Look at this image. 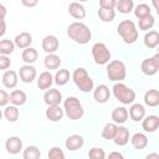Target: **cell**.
Masks as SVG:
<instances>
[{
	"label": "cell",
	"mask_w": 159,
	"mask_h": 159,
	"mask_svg": "<svg viewBox=\"0 0 159 159\" xmlns=\"http://www.w3.org/2000/svg\"><path fill=\"white\" fill-rule=\"evenodd\" d=\"M2 84L6 88H15L17 84V73L12 70H7L5 71V73L2 75Z\"/></svg>",
	"instance_id": "20"
},
{
	"label": "cell",
	"mask_w": 159,
	"mask_h": 159,
	"mask_svg": "<svg viewBox=\"0 0 159 159\" xmlns=\"http://www.w3.org/2000/svg\"><path fill=\"white\" fill-rule=\"evenodd\" d=\"M152 14V9L149 5L147 4H138L134 9V15L138 17V19H142L144 16H148Z\"/></svg>",
	"instance_id": "36"
},
{
	"label": "cell",
	"mask_w": 159,
	"mask_h": 159,
	"mask_svg": "<svg viewBox=\"0 0 159 159\" xmlns=\"http://www.w3.org/2000/svg\"><path fill=\"white\" fill-rule=\"evenodd\" d=\"M68 12H70V15H71L72 17H75V19H77V20H82V19H84V16H86V10H84L83 5L80 4V2H77V1H73V2L70 4V6H68Z\"/></svg>",
	"instance_id": "17"
},
{
	"label": "cell",
	"mask_w": 159,
	"mask_h": 159,
	"mask_svg": "<svg viewBox=\"0 0 159 159\" xmlns=\"http://www.w3.org/2000/svg\"><path fill=\"white\" fill-rule=\"evenodd\" d=\"M98 16L102 21L104 22H111L113 21V19L116 17V11L114 9H104V7H99L98 10Z\"/></svg>",
	"instance_id": "33"
},
{
	"label": "cell",
	"mask_w": 159,
	"mask_h": 159,
	"mask_svg": "<svg viewBox=\"0 0 159 159\" xmlns=\"http://www.w3.org/2000/svg\"><path fill=\"white\" fill-rule=\"evenodd\" d=\"M116 7L120 14H129L134 7V2L133 0H117Z\"/></svg>",
	"instance_id": "29"
},
{
	"label": "cell",
	"mask_w": 159,
	"mask_h": 159,
	"mask_svg": "<svg viewBox=\"0 0 159 159\" xmlns=\"http://www.w3.org/2000/svg\"><path fill=\"white\" fill-rule=\"evenodd\" d=\"M88 158L89 159H104L106 158V153L102 148H91L88 152Z\"/></svg>",
	"instance_id": "40"
},
{
	"label": "cell",
	"mask_w": 159,
	"mask_h": 159,
	"mask_svg": "<svg viewBox=\"0 0 159 159\" xmlns=\"http://www.w3.org/2000/svg\"><path fill=\"white\" fill-rule=\"evenodd\" d=\"M5 31H6V22L4 20V17H0V37L4 36Z\"/></svg>",
	"instance_id": "46"
},
{
	"label": "cell",
	"mask_w": 159,
	"mask_h": 159,
	"mask_svg": "<svg viewBox=\"0 0 159 159\" xmlns=\"http://www.w3.org/2000/svg\"><path fill=\"white\" fill-rule=\"evenodd\" d=\"M6 12H7L6 7H5V6L2 5V4H0V17H5Z\"/></svg>",
	"instance_id": "48"
},
{
	"label": "cell",
	"mask_w": 159,
	"mask_h": 159,
	"mask_svg": "<svg viewBox=\"0 0 159 159\" xmlns=\"http://www.w3.org/2000/svg\"><path fill=\"white\" fill-rule=\"evenodd\" d=\"M82 92H89V91H92L93 89V86H94V83H93V80L88 76L87 78H84L83 81H81L78 84H76Z\"/></svg>",
	"instance_id": "39"
},
{
	"label": "cell",
	"mask_w": 159,
	"mask_h": 159,
	"mask_svg": "<svg viewBox=\"0 0 159 159\" xmlns=\"http://www.w3.org/2000/svg\"><path fill=\"white\" fill-rule=\"evenodd\" d=\"M147 159H159V155L158 154H148Z\"/></svg>",
	"instance_id": "49"
},
{
	"label": "cell",
	"mask_w": 159,
	"mask_h": 159,
	"mask_svg": "<svg viewBox=\"0 0 159 159\" xmlns=\"http://www.w3.org/2000/svg\"><path fill=\"white\" fill-rule=\"evenodd\" d=\"M112 119L116 124H122L128 119V111L124 107H117L112 111Z\"/></svg>",
	"instance_id": "21"
},
{
	"label": "cell",
	"mask_w": 159,
	"mask_h": 159,
	"mask_svg": "<svg viewBox=\"0 0 159 159\" xmlns=\"http://www.w3.org/2000/svg\"><path fill=\"white\" fill-rule=\"evenodd\" d=\"M11 65V60L7 57V55H0V70H6Z\"/></svg>",
	"instance_id": "42"
},
{
	"label": "cell",
	"mask_w": 159,
	"mask_h": 159,
	"mask_svg": "<svg viewBox=\"0 0 159 159\" xmlns=\"http://www.w3.org/2000/svg\"><path fill=\"white\" fill-rule=\"evenodd\" d=\"M43 65L46 70H56L61 65V58L56 53H48L43 60Z\"/></svg>",
	"instance_id": "27"
},
{
	"label": "cell",
	"mask_w": 159,
	"mask_h": 159,
	"mask_svg": "<svg viewBox=\"0 0 159 159\" xmlns=\"http://www.w3.org/2000/svg\"><path fill=\"white\" fill-rule=\"evenodd\" d=\"M1 117H2V112H1V109H0V119H1Z\"/></svg>",
	"instance_id": "51"
},
{
	"label": "cell",
	"mask_w": 159,
	"mask_h": 159,
	"mask_svg": "<svg viewBox=\"0 0 159 159\" xmlns=\"http://www.w3.org/2000/svg\"><path fill=\"white\" fill-rule=\"evenodd\" d=\"M130 143L135 149H144L148 145V137L144 133H135L130 138Z\"/></svg>",
	"instance_id": "22"
},
{
	"label": "cell",
	"mask_w": 159,
	"mask_h": 159,
	"mask_svg": "<svg viewBox=\"0 0 159 159\" xmlns=\"http://www.w3.org/2000/svg\"><path fill=\"white\" fill-rule=\"evenodd\" d=\"M153 5H154V9H155V10L159 9V6H158V0H153Z\"/></svg>",
	"instance_id": "50"
},
{
	"label": "cell",
	"mask_w": 159,
	"mask_h": 159,
	"mask_svg": "<svg viewBox=\"0 0 159 159\" xmlns=\"http://www.w3.org/2000/svg\"><path fill=\"white\" fill-rule=\"evenodd\" d=\"M113 142L117 145H119V147L125 145L129 142V130H128V128L122 127V125L118 127L117 128V132H116V135L113 138Z\"/></svg>",
	"instance_id": "16"
},
{
	"label": "cell",
	"mask_w": 159,
	"mask_h": 159,
	"mask_svg": "<svg viewBox=\"0 0 159 159\" xmlns=\"http://www.w3.org/2000/svg\"><path fill=\"white\" fill-rule=\"evenodd\" d=\"M46 118L51 122H57L60 119H62L63 117V109L60 107V104H53V106H48L46 109Z\"/></svg>",
	"instance_id": "15"
},
{
	"label": "cell",
	"mask_w": 159,
	"mask_h": 159,
	"mask_svg": "<svg viewBox=\"0 0 159 159\" xmlns=\"http://www.w3.org/2000/svg\"><path fill=\"white\" fill-rule=\"evenodd\" d=\"M80 1H87V0H80Z\"/></svg>",
	"instance_id": "52"
},
{
	"label": "cell",
	"mask_w": 159,
	"mask_h": 159,
	"mask_svg": "<svg viewBox=\"0 0 159 159\" xmlns=\"http://www.w3.org/2000/svg\"><path fill=\"white\" fill-rule=\"evenodd\" d=\"M140 70L147 76H153L159 70V53H155L153 57L145 58L140 63Z\"/></svg>",
	"instance_id": "7"
},
{
	"label": "cell",
	"mask_w": 159,
	"mask_h": 159,
	"mask_svg": "<svg viewBox=\"0 0 159 159\" xmlns=\"http://www.w3.org/2000/svg\"><path fill=\"white\" fill-rule=\"evenodd\" d=\"M9 98H10V102L14 104V106H22L25 104L27 97H26V93L21 89H14L10 94H9Z\"/></svg>",
	"instance_id": "25"
},
{
	"label": "cell",
	"mask_w": 159,
	"mask_h": 159,
	"mask_svg": "<svg viewBox=\"0 0 159 159\" xmlns=\"http://www.w3.org/2000/svg\"><path fill=\"white\" fill-rule=\"evenodd\" d=\"M5 149L10 154H17L22 149V140L19 137H9L5 142Z\"/></svg>",
	"instance_id": "11"
},
{
	"label": "cell",
	"mask_w": 159,
	"mask_h": 159,
	"mask_svg": "<svg viewBox=\"0 0 159 159\" xmlns=\"http://www.w3.org/2000/svg\"><path fill=\"white\" fill-rule=\"evenodd\" d=\"M9 101H10V98H9L7 92H6V91H4V89H0V107L6 106Z\"/></svg>",
	"instance_id": "44"
},
{
	"label": "cell",
	"mask_w": 159,
	"mask_h": 159,
	"mask_svg": "<svg viewBox=\"0 0 159 159\" xmlns=\"http://www.w3.org/2000/svg\"><path fill=\"white\" fill-rule=\"evenodd\" d=\"M63 111H65L66 116L72 120L81 119L83 113H84V109H83L80 99L75 96H71V97L66 98V101L63 103Z\"/></svg>",
	"instance_id": "2"
},
{
	"label": "cell",
	"mask_w": 159,
	"mask_h": 159,
	"mask_svg": "<svg viewBox=\"0 0 159 159\" xmlns=\"http://www.w3.org/2000/svg\"><path fill=\"white\" fill-rule=\"evenodd\" d=\"M67 35L70 39H72L75 42L80 43V45H84L87 42H89L91 37H92V32L89 30V27L83 24V22H72L70 24V26L67 27Z\"/></svg>",
	"instance_id": "1"
},
{
	"label": "cell",
	"mask_w": 159,
	"mask_h": 159,
	"mask_svg": "<svg viewBox=\"0 0 159 159\" xmlns=\"http://www.w3.org/2000/svg\"><path fill=\"white\" fill-rule=\"evenodd\" d=\"M37 2H39V0H21V4L26 7H34L37 5Z\"/></svg>",
	"instance_id": "45"
},
{
	"label": "cell",
	"mask_w": 159,
	"mask_h": 159,
	"mask_svg": "<svg viewBox=\"0 0 159 159\" xmlns=\"http://www.w3.org/2000/svg\"><path fill=\"white\" fill-rule=\"evenodd\" d=\"M31 42H32V36H31V34L27 32V31H22V32H20L19 35L15 36V45H16L17 47H20V48H26V47H29V46L31 45Z\"/></svg>",
	"instance_id": "19"
},
{
	"label": "cell",
	"mask_w": 159,
	"mask_h": 159,
	"mask_svg": "<svg viewBox=\"0 0 159 159\" xmlns=\"http://www.w3.org/2000/svg\"><path fill=\"white\" fill-rule=\"evenodd\" d=\"M43 99H45V103L47 106L60 104L61 103V99H62V93L58 89H56V88H50V89H47L45 92Z\"/></svg>",
	"instance_id": "10"
},
{
	"label": "cell",
	"mask_w": 159,
	"mask_h": 159,
	"mask_svg": "<svg viewBox=\"0 0 159 159\" xmlns=\"http://www.w3.org/2000/svg\"><path fill=\"white\" fill-rule=\"evenodd\" d=\"M41 157V153L37 147L35 145H29L24 150V159H39Z\"/></svg>",
	"instance_id": "37"
},
{
	"label": "cell",
	"mask_w": 159,
	"mask_h": 159,
	"mask_svg": "<svg viewBox=\"0 0 159 159\" xmlns=\"http://www.w3.org/2000/svg\"><path fill=\"white\" fill-rule=\"evenodd\" d=\"M142 120H143L142 122V127L148 133H153L159 128V117L155 116V114H150V116L143 118Z\"/></svg>",
	"instance_id": "13"
},
{
	"label": "cell",
	"mask_w": 159,
	"mask_h": 159,
	"mask_svg": "<svg viewBox=\"0 0 159 159\" xmlns=\"http://www.w3.org/2000/svg\"><path fill=\"white\" fill-rule=\"evenodd\" d=\"M127 71H125V65L120 60H113L108 63L107 66V76L111 81H123L125 78Z\"/></svg>",
	"instance_id": "5"
},
{
	"label": "cell",
	"mask_w": 159,
	"mask_h": 159,
	"mask_svg": "<svg viewBox=\"0 0 159 159\" xmlns=\"http://www.w3.org/2000/svg\"><path fill=\"white\" fill-rule=\"evenodd\" d=\"M117 0H99V7L104 9H114Z\"/></svg>",
	"instance_id": "43"
},
{
	"label": "cell",
	"mask_w": 159,
	"mask_h": 159,
	"mask_svg": "<svg viewBox=\"0 0 159 159\" xmlns=\"http://www.w3.org/2000/svg\"><path fill=\"white\" fill-rule=\"evenodd\" d=\"M87 77H88V73H87V71H86L84 68H82V67L76 68V70H75V72L72 73L73 82H75L76 84H78L81 81H83V80H84V78H87Z\"/></svg>",
	"instance_id": "38"
},
{
	"label": "cell",
	"mask_w": 159,
	"mask_h": 159,
	"mask_svg": "<svg viewBox=\"0 0 159 159\" xmlns=\"http://www.w3.org/2000/svg\"><path fill=\"white\" fill-rule=\"evenodd\" d=\"M144 45L148 48H155L159 45V32L152 30L144 35Z\"/></svg>",
	"instance_id": "23"
},
{
	"label": "cell",
	"mask_w": 159,
	"mask_h": 159,
	"mask_svg": "<svg viewBox=\"0 0 159 159\" xmlns=\"http://www.w3.org/2000/svg\"><path fill=\"white\" fill-rule=\"evenodd\" d=\"M93 97H94L96 102H98V103H106L109 99V97H111L109 88L106 84H98L94 88V91H93Z\"/></svg>",
	"instance_id": "12"
},
{
	"label": "cell",
	"mask_w": 159,
	"mask_h": 159,
	"mask_svg": "<svg viewBox=\"0 0 159 159\" xmlns=\"http://www.w3.org/2000/svg\"><path fill=\"white\" fill-rule=\"evenodd\" d=\"M19 76H20V80L25 83H31L35 77H36V68L32 66V65H24L20 67L19 70Z\"/></svg>",
	"instance_id": "8"
},
{
	"label": "cell",
	"mask_w": 159,
	"mask_h": 159,
	"mask_svg": "<svg viewBox=\"0 0 159 159\" xmlns=\"http://www.w3.org/2000/svg\"><path fill=\"white\" fill-rule=\"evenodd\" d=\"M58 39L55 35H47L42 40V50L47 53H55L58 48Z\"/></svg>",
	"instance_id": "9"
},
{
	"label": "cell",
	"mask_w": 159,
	"mask_h": 159,
	"mask_svg": "<svg viewBox=\"0 0 159 159\" xmlns=\"http://www.w3.org/2000/svg\"><path fill=\"white\" fill-rule=\"evenodd\" d=\"M4 116L5 118L9 120V122H16L19 119V116H20V112L17 109V106H7L4 111Z\"/></svg>",
	"instance_id": "32"
},
{
	"label": "cell",
	"mask_w": 159,
	"mask_h": 159,
	"mask_svg": "<svg viewBox=\"0 0 159 159\" xmlns=\"http://www.w3.org/2000/svg\"><path fill=\"white\" fill-rule=\"evenodd\" d=\"M15 48V43L9 40V39H4L0 41V55H10L14 52Z\"/></svg>",
	"instance_id": "34"
},
{
	"label": "cell",
	"mask_w": 159,
	"mask_h": 159,
	"mask_svg": "<svg viewBox=\"0 0 159 159\" xmlns=\"http://www.w3.org/2000/svg\"><path fill=\"white\" fill-rule=\"evenodd\" d=\"M117 30H118V35L123 39L125 43H133L138 39V30L135 27V24L132 20L120 21Z\"/></svg>",
	"instance_id": "3"
},
{
	"label": "cell",
	"mask_w": 159,
	"mask_h": 159,
	"mask_svg": "<svg viewBox=\"0 0 159 159\" xmlns=\"http://www.w3.org/2000/svg\"><path fill=\"white\" fill-rule=\"evenodd\" d=\"M37 56H39V53H37L36 48L30 47V46L26 47V48H24V51H22V53H21L22 61H24L25 63H29V65L34 63V62L37 60Z\"/></svg>",
	"instance_id": "28"
},
{
	"label": "cell",
	"mask_w": 159,
	"mask_h": 159,
	"mask_svg": "<svg viewBox=\"0 0 159 159\" xmlns=\"http://www.w3.org/2000/svg\"><path fill=\"white\" fill-rule=\"evenodd\" d=\"M144 103L149 107L159 106V91L158 89H149L144 94Z\"/></svg>",
	"instance_id": "26"
},
{
	"label": "cell",
	"mask_w": 159,
	"mask_h": 159,
	"mask_svg": "<svg viewBox=\"0 0 159 159\" xmlns=\"http://www.w3.org/2000/svg\"><path fill=\"white\" fill-rule=\"evenodd\" d=\"M53 82V77L52 75L48 72V71H45L42 72L40 76H39V80H37V87L40 89H48L51 87Z\"/></svg>",
	"instance_id": "24"
},
{
	"label": "cell",
	"mask_w": 159,
	"mask_h": 159,
	"mask_svg": "<svg viewBox=\"0 0 159 159\" xmlns=\"http://www.w3.org/2000/svg\"><path fill=\"white\" fill-rule=\"evenodd\" d=\"M128 116L134 120V122H139L144 118L145 116V109L144 107L140 104V103H134L130 106L129 108V112H128Z\"/></svg>",
	"instance_id": "18"
},
{
	"label": "cell",
	"mask_w": 159,
	"mask_h": 159,
	"mask_svg": "<svg viewBox=\"0 0 159 159\" xmlns=\"http://www.w3.org/2000/svg\"><path fill=\"white\" fill-rule=\"evenodd\" d=\"M154 22H155V19H154V16L150 14V15H148V16H144V17L139 19L138 26H139L140 30H144V31H145V30L152 29V27L154 26Z\"/></svg>",
	"instance_id": "35"
},
{
	"label": "cell",
	"mask_w": 159,
	"mask_h": 159,
	"mask_svg": "<svg viewBox=\"0 0 159 159\" xmlns=\"http://www.w3.org/2000/svg\"><path fill=\"white\" fill-rule=\"evenodd\" d=\"M83 144H84V139H83V137L80 135V134H72V135H70V137L66 139V142H65L66 148H67L68 150H71V152L82 148Z\"/></svg>",
	"instance_id": "14"
},
{
	"label": "cell",
	"mask_w": 159,
	"mask_h": 159,
	"mask_svg": "<svg viewBox=\"0 0 159 159\" xmlns=\"http://www.w3.org/2000/svg\"><path fill=\"white\" fill-rule=\"evenodd\" d=\"M53 80H55V83L58 84V86L66 84L68 82V80H70V71L67 68H62V70L57 71Z\"/></svg>",
	"instance_id": "31"
},
{
	"label": "cell",
	"mask_w": 159,
	"mask_h": 159,
	"mask_svg": "<svg viewBox=\"0 0 159 159\" xmlns=\"http://www.w3.org/2000/svg\"><path fill=\"white\" fill-rule=\"evenodd\" d=\"M117 128H118V125H117L114 122H112V123H107V124L103 127V129H102V137H103L104 139H107V140L113 139L114 135H116Z\"/></svg>",
	"instance_id": "30"
},
{
	"label": "cell",
	"mask_w": 159,
	"mask_h": 159,
	"mask_svg": "<svg viewBox=\"0 0 159 159\" xmlns=\"http://www.w3.org/2000/svg\"><path fill=\"white\" fill-rule=\"evenodd\" d=\"M108 158H109V159H114V158H117V159H123V154H120V153H118V152H113V153H109Z\"/></svg>",
	"instance_id": "47"
},
{
	"label": "cell",
	"mask_w": 159,
	"mask_h": 159,
	"mask_svg": "<svg viewBox=\"0 0 159 159\" xmlns=\"http://www.w3.org/2000/svg\"><path fill=\"white\" fill-rule=\"evenodd\" d=\"M48 158L50 159H65V153L61 150V148L52 147L48 152Z\"/></svg>",
	"instance_id": "41"
},
{
	"label": "cell",
	"mask_w": 159,
	"mask_h": 159,
	"mask_svg": "<svg viewBox=\"0 0 159 159\" xmlns=\"http://www.w3.org/2000/svg\"><path fill=\"white\" fill-rule=\"evenodd\" d=\"M112 89H113V96L116 97V99H118L123 104H130L135 99V92L122 82L114 83Z\"/></svg>",
	"instance_id": "4"
},
{
	"label": "cell",
	"mask_w": 159,
	"mask_h": 159,
	"mask_svg": "<svg viewBox=\"0 0 159 159\" xmlns=\"http://www.w3.org/2000/svg\"><path fill=\"white\" fill-rule=\"evenodd\" d=\"M92 56L97 65H106L111 60V51L103 42H96L92 46Z\"/></svg>",
	"instance_id": "6"
}]
</instances>
